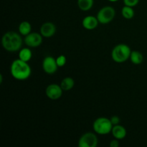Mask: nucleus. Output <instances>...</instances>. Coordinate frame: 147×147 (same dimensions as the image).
Here are the masks:
<instances>
[{"instance_id": "20e7f679", "label": "nucleus", "mask_w": 147, "mask_h": 147, "mask_svg": "<svg viewBox=\"0 0 147 147\" xmlns=\"http://www.w3.org/2000/svg\"><path fill=\"white\" fill-rule=\"evenodd\" d=\"M113 126L111 119L105 117H100L94 121L93 127L96 133L101 135H106L111 132Z\"/></svg>"}, {"instance_id": "5701e85b", "label": "nucleus", "mask_w": 147, "mask_h": 147, "mask_svg": "<svg viewBox=\"0 0 147 147\" xmlns=\"http://www.w3.org/2000/svg\"><path fill=\"white\" fill-rule=\"evenodd\" d=\"M2 80H3L2 74H0V84H1V83H2Z\"/></svg>"}, {"instance_id": "6ab92c4d", "label": "nucleus", "mask_w": 147, "mask_h": 147, "mask_svg": "<svg viewBox=\"0 0 147 147\" xmlns=\"http://www.w3.org/2000/svg\"><path fill=\"white\" fill-rule=\"evenodd\" d=\"M67 59H66L65 56V55H60L57 59H56V62L58 65V67H63L65 65Z\"/></svg>"}, {"instance_id": "423d86ee", "label": "nucleus", "mask_w": 147, "mask_h": 147, "mask_svg": "<svg viewBox=\"0 0 147 147\" xmlns=\"http://www.w3.org/2000/svg\"><path fill=\"white\" fill-rule=\"evenodd\" d=\"M97 145V136L91 132L84 134L78 141L79 147H96Z\"/></svg>"}, {"instance_id": "412c9836", "label": "nucleus", "mask_w": 147, "mask_h": 147, "mask_svg": "<svg viewBox=\"0 0 147 147\" xmlns=\"http://www.w3.org/2000/svg\"><path fill=\"white\" fill-rule=\"evenodd\" d=\"M111 121L112 124H113V126H115V125L119 124V122H120V119H119V116H113L111 118Z\"/></svg>"}, {"instance_id": "9d476101", "label": "nucleus", "mask_w": 147, "mask_h": 147, "mask_svg": "<svg viewBox=\"0 0 147 147\" xmlns=\"http://www.w3.org/2000/svg\"><path fill=\"white\" fill-rule=\"evenodd\" d=\"M56 27L53 23L45 22L40 27V34L45 37H50L55 34Z\"/></svg>"}, {"instance_id": "9b49d317", "label": "nucleus", "mask_w": 147, "mask_h": 147, "mask_svg": "<svg viewBox=\"0 0 147 147\" xmlns=\"http://www.w3.org/2000/svg\"><path fill=\"white\" fill-rule=\"evenodd\" d=\"M98 22L97 17L93 16H87L83 20V26L86 30H92L98 27Z\"/></svg>"}, {"instance_id": "7ed1b4c3", "label": "nucleus", "mask_w": 147, "mask_h": 147, "mask_svg": "<svg viewBox=\"0 0 147 147\" xmlns=\"http://www.w3.org/2000/svg\"><path fill=\"white\" fill-rule=\"evenodd\" d=\"M131 53V49L127 45L119 44L113 49L111 57L113 61L116 63H122L126 62L130 57Z\"/></svg>"}, {"instance_id": "0eeeda50", "label": "nucleus", "mask_w": 147, "mask_h": 147, "mask_svg": "<svg viewBox=\"0 0 147 147\" xmlns=\"http://www.w3.org/2000/svg\"><path fill=\"white\" fill-rule=\"evenodd\" d=\"M24 41L28 47H37L42 42V35L37 32H30L25 36Z\"/></svg>"}, {"instance_id": "1a4fd4ad", "label": "nucleus", "mask_w": 147, "mask_h": 147, "mask_svg": "<svg viewBox=\"0 0 147 147\" xmlns=\"http://www.w3.org/2000/svg\"><path fill=\"white\" fill-rule=\"evenodd\" d=\"M63 91V90L60 86L57 84H50L46 88L45 93L47 98L51 100H57L61 97Z\"/></svg>"}, {"instance_id": "6e6552de", "label": "nucleus", "mask_w": 147, "mask_h": 147, "mask_svg": "<svg viewBox=\"0 0 147 147\" xmlns=\"http://www.w3.org/2000/svg\"><path fill=\"white\" fill-rule=\"evenodd\" d=\"M58 65L56 60L51 56H47L43 60L42 68L47 74H53L57 70Z\"/></svg>"}, {"instance_id": "39448f33", "label": "nucleus", "mask_w": 147, "mask_h": 147, "mask_svg": "<svg viewBox=\"0 0 147 147\" xmlns=\"http://www.w3.org/2000/svg\"><path fill=\"white\" fill-rule=\"evenodd\" d=\"M116 15V11L110 6L104 7L100 9L97 14L98 20L101 24H108L111 22Z\"/></svg>"}, {"instance_id": "ddd939ff", "label": "nucleus", "mask_w": 147, "mask_h": 147, "mask_svg": "<svg viewBox=\"0 0 147 147\" xmlns=\"http://www.w3.org/2000/svg\"><path fill=\"white\" fill-rule=\"evenodd\" d=\"M75 85L74 80L70 77L65 78L60 83V86H61L62 89L65 91H68V90H71L73 88Z\"/></svg>"}, {"instance_id": "b1692460", "label": "nucleus", "mask_w": 147, "mask_h": 147, "mask_svg": "<svg viewBox=\"0 0 147 147\" xmlns=\"http://www.w3.org/2000/svg\"><path fill=\"white\" fill-rule=\"evenodd\" d=\"M109 1H111V2H115V1H119V0H109Z\"/></svg>"}, {"instance_id": "f3484780", "label": "nucleus", "mask_w": 147, "mask_h": 147, "mask_svg": "<svg viewBox=\"0 0 147 147\" xmlns=\"http://www.w3.org/2000/svg\"><path fill=\"white\" fill-rule=\"evenodd\" d=\"M130 59L132 63L135 65H139L143 62V55L139 51H132L131 53Z\"/></svg>"}, {"instance_id": "2eb2a0df", "label": "nucleus", "mask_w": 147, "mask_h": 147, "mask_svg": "<svg viewBox=\"0 0 147 147\" xmlns=\"http://www.w3.org/2000/svg\"><path fill=\"white\" fill-rule=\"evenodd\" d=\"M31 24L27 21H24L21 22L20 26H19V32H20L22 35L27 36V34H29L31 32Z\"/></svg>"}, {"instance_id": "f03ea898", "label": "nucleus", "mask_w": 147, "mask_h": 147, "mask_svg": "<svg viewBox=\"0 0 147 147\" xmlns=\"http://www.w3.org/2000/svg\"><path fill=\"white\" fill-rule=\"evenodd\" d=\"M3 47L8 52H16L20 50L22 45V39L15 32H7L1 38Z\"/></svg>"}, {"instance_id": "aec40b11", "label": "nucleus", "mask_w": 147, "mask_h": 147, "mask_svg": "<svg viewBox=\"0 0 147 147\" xmlns=\"http://www.w3.org/2000/svg\"><path fill=\"white\" fill-rule=\"evenodd\" d=\"M139 0H123V3L126 6H129V7H135L138 4Z\"/></svg>"}, {"instance_id": "a211bd4d", "label": "nucleus", "mask_w": 147, "mask_h": 147, "mask_svg": "<svg viewBox=\"0 0 147 147\" xmlns=\"http://www.w3.org/2000/svg\"><path fill=\"white\" fill-rule=\"evenodd\" d=\"M121 13L123 17L127 20L133 18L134 16V11L133 8L131 7H129V6L125 5V7L122 8Z\"/></svg>"}, {"instance_id": "4468645a", "label": "nucleus", "mask_w": 147, "mask_h": 147, "mask_svg": "<svg viewBox=\"0 0 147 147\" xmlns=\"http://www.w3.org/2000/svg\"><path fill=\"white\" fill-rule=\"evenodd\" d=\"M93 0H78V6L82 11H88L93 5Z\"/></svg>"}, {"instance_id": "4be33fe9", "label": "nucleus", "mask_w": 147, "mask_h": 147, "mask_svg": "<svg viewBox=\"0 0 147 147\" xmlns=\"http://www.w3.org/2000/svg\"><path fill=\"white\" fill-rule=\"evenodd\" d=\"M119 146V141L117 139H115V140H112L110 143V146L111 147H118Z\"/></svg>"}, {"instance_id": "f8f14e48", "label": "nucleus", "mask_w": 147, "mask_h": 147, "mask_svg": "<svg viewBox=\"0 0 147 147\" xmlns=\"http://www.w3.org/2000/svg\"><path fill=\"white\" fill-rule=\"evenodd\" d=\"M111 132L113 137L116 138V139H123L126 136V129L123 126H121L119 124L113 126Z\"/></svg>"}, {"instance_id": "f257e3e1", "label": "nucleus", "mask_w": 147, "mask_h": 147, "mask_svg": "<svg viewBox=\"0 0 147 147\" xmlns=\"http://www.w3.org/2000/svg\"><path fill=\"white\" fill-rule=\"evenodd\" d=\"M10 71L13 78L19 80H27L32 73L31 67L27 62L23 61L20 58L12 62Z\"/></svg>"}, {"instance_id": "dca6fc26", "label": "nucleus", "mask_w": 147, "mask_h": 147, "mask_svg": "<svg viewBox=\"0 0 147 147\" xmlns=\"http://www.w3.org/2000/svg\"><path fill=\"white\" fill-rule=\"evenodd\" d=\"M32 53L29 48L22 49L19 53V58L23 61L28 62L32 58Z\"/></svg>"}]
</instances>
